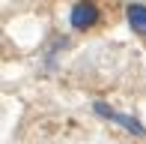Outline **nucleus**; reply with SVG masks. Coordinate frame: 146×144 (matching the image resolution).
<instances>
[{"instance_id": "obj_1", "label": "nucleus", "mask_w": 146, "mask_h": 144, "mask_svg": "<svg viewBox=\"0 0 146 144\" xmlns=\"http://www.w3.org/2000/svg\"><path fill=\"white\" fill-rule=\"evenodd\" d=\"M92 111H96L98 117H104V120H110V123H116V126H122V129H128L131 135H137V138H143L146 135V126L137 117H131V114H122V111H116V108H110L108 102H92Z\"/></svg>"}, {"instance_id": "obj_2", "label": "nucleus", "mask_w": 146, "mask_h": 144, "mask_svg": "<svg viewBox=\"0 0 146 144\" xmlns=\"http://www.w3.org/2000/svg\"><path fill=\"white\" fill-rule=\"evenodd\" d=\"M98 18H102V12H98V6L92 3V0H75L69 9V24L75 30H92L98 24Z\"/></svg>"}, {"instance_id": "obj_3", "label": "nucleus", "mask_w": 146, "mask_h": 144, "mask_svg": "<svg viewBox=\"0 0 146 144\" xmlns=\"http://www.w3.org/2000/svg\"><path fill=\"white\" fill-rule=\"evenodd\" d=\"M125 21L137 36H146V6L143 3H128L125 6Z\"/></svg>"}]
</instances>
